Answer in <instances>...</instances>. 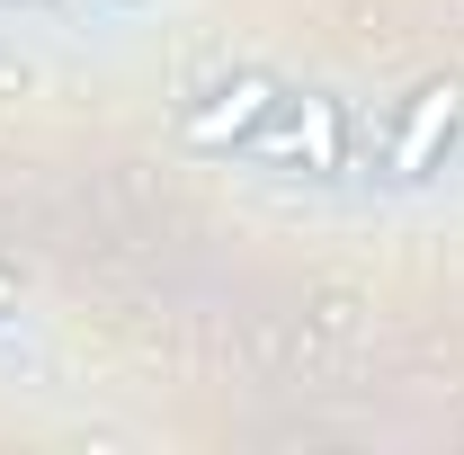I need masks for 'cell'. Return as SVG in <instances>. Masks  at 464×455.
<instances>
[{
	"instance_id": "cell-1",
	"label": "cell",
	"mask_w": 464,
	"mask_h": 455,
	"mask_svg": "<svg viewBox=\"0 0 464 455\" xmlns=\"http://www.w3.org/2000/svg\"><path fill=\"white\" fill-rule=\"evenodd\" d=\"M348 152H357V116L331 90H286L232 143L241 170H295V179H348Z\"/></svg>"
},
{
	"instance_id": "cell-2",
	"label": "cell",
	"mask_w": 464,
	"mask_h": 455,
	"mask_svg": "<svg viewBox=\"0 0 464 455\" xmlns=\"http://www.w3.org/2000/svg\"><path fill=\"white\" fill-rule=\"evenodd\" d=\"M456 134H464V90H456V81H429V90L402 108V125H393V152H384V170L402 179V188L438 179V161L456 152Z\"/></svg>"
},
{
	"instance_id": "cell-3",
	"label": "cell",
	"mask_w": 464,
	"mask_h": 455,
	"mask_svg": "<svg viewBox=\"0 0 464 455\" xmlns=\"http://www.w3.org/2000/svg\"><path fill=\"white\" fill-rule=\"evenodd\" d=\"M277 99H286V81H268V72H232V81H215L197 108L179 116V143H188V152H224V161H232V143L277 108Z\"/></svg>"
},
{
	"instance_id": "cell-4",
	"label": "cell",
	"mask_w": 464,
	"mask_h": 455,
	"mask_svg": "<svg viewBox=\"0 0 464 455\" xmlns=\"http://www.w3.org/2000/svg\"><path fill=\"white\" fill-rule=\"evenodd\" d=\"M0 9H27V18H81V9H99V0H0Z\"/></svg>"
},
{
	"instance_id": "cell-5",
	"label": "cell",
	"mask_w": 464,
	"mask_h": 455,
	"mask_svg": "<svg viewBox=\"0 0 464 455\" xmlns=\"http://www.w3.org/2000/svg\"><path fill=\"white\" fill-rule=\"evenodd\" d=\"M0 313H18V277L9 268H0Z\"/></svg>"
},
{
	"instance_id": "cell-6",
	"label": "cell",
	"mask_w": 464,
	"mask_h": 455,
	"mask_svg": "<svg viewBox=\"0 0 464 455\" xmlns=\"http://www.w3.org/2000/svg\"><path fill=\"white\" fill-rule=\"evenodd\" d=\"M99 9H134V0H99Z\"/></svg>"
}]
</instances>
